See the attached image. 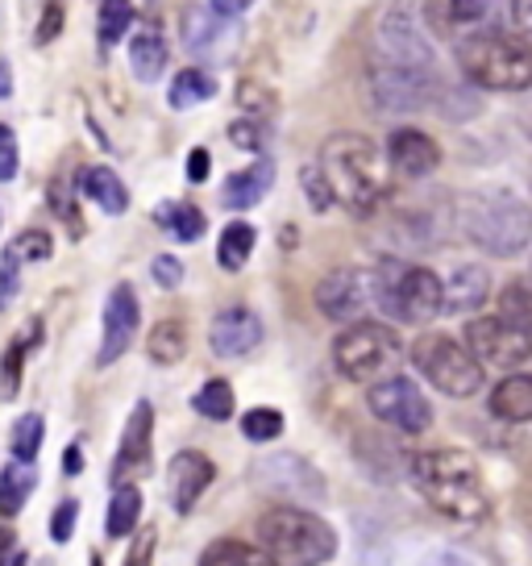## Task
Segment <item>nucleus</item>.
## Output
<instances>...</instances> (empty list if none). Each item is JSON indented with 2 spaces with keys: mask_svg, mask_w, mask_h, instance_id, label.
<instances>
[{
  "mask_svg": "<svg viewBox=\"0 0 532 566\" xmlns=\"http://www.w3.org/2000/svg\"><path fill=\"white\" fill-rule=\"evenodd\" d=\"M412 483L421 488L437 513L454 521H482L487 516V488H482L479 462L466 450H428L412 462Z\"/></svg>",
  "mask_w": 532,
  "mask_h": 566,
  "instance_id": "nucleus-1",
  "label": "nucleus"
},
{
  "mask_svg": "<svg viewBox=\"0 0 532 566\" xmlns=\"http://www.w3.org/2000/svg\"><path fill=\"white\" fill-rule=\"evenodd\" d=\"M320 171L329 179V188L341 205H350L354 212L374 209L387 196V163L379 155V146L371 138L358 134H338L320 146Z\"/></svg>",
  "mask_w": 532,
  "mask_h": 566,
  "instance_id": "nucleus-2",
  "label": "nucleus"
},
{
  "mask_svg": "<svg viewBox=\"0 0 532 566\" xmlns=\"http://www.w3.org/2000/svg\"><path fill=\"white\" fill-rule=\"evenodd\" d=\"M461 233L487 254H515L532 238V209L515 192H470L458 209Z\"/></svg>",
  "mask_w": 532,
  "mask_h": 566,
  "instance_id": "nucleus-3",
  "label": "nucleus"
},
{
  "mask_svg": "<svg viewBox=\"0 0 532 566\" xmlns=\"http://www.w3.org/2000/svg\"><path fill=\"white\" fill-rule=\"evenodd\" d=\"M461 75L491 92L532 88V42L520 34H470L458 46Z\"/></svg>",
  "mask_w": 532,
  "mask_h": 566,
  "instance_id": "nucleus-4",
  "label": "nucleus"
},
{
  "mask_svg": "<svg viewBox=\"0 0 532 566\" xmlns=\"http://www.w3.org/2000/svg\"><path fill=\"white\" fill-rule=\"evenodd\" d=\"M258 542L279 566H324L338 554V533L308 509H270L258 516Z\"/></svg>",
  "mask_w": 532,
  "mask_h": 566,
  "instance_id": "nucleus-5",
  "label": "nucleus"
},
{
  "mask_svg": "<svg viewBox=\"0 0 532 566\" xmlns=\"http://www.w3.org/2000/svg\"><path fill=\"white\" fill-rule=\"evenodd\" d=\"M374 304L395 321L408 325H425L445 308V283L428 271V266H400L387 263L371 271Z\"/></svg>",
  "mask_w": 532,
  "mask_h": 566,
  "instance_id": "nucleus-6",
  "label": "nucleus"
},
{
  "mask_svg": "<svg viewBox=\"0 0 532 566\" xmlns=\"http://www.w3.org/2000/svg\"><path fill=\"white\" fill-rule=\"evenodd\" d=\"M395 358H400V337L379 321H354L333 342V363L350 384H374L395 367Z\"/></svg>",
  "mask_w": 532,
  "mask_h": 566,
  "instance_id": "nucleus-7",
  "label": "nucleus"
},
{
  "mask_svg": "<svg viewBox=\"0 0 532 566\" xmlns=\"http://www.w3.org/2000/svg\"><path fill=\"white\" fill-rule=\"evenodd\" d=\"M412 363L445 396H475L482 388V367L461 342L445 334H421L412 342Z\"/></svg>",
  "mask_w": 532,
  "mask_h": 566,
  "instance_id": "nucleus-8",
  "label": "nucleus"
},
{
  "mask_svg": "<svg viewBox=\"0 0 532 566\" xmlns=\"http://www.w3.org/2000/svg\"><path fill=\"white\" fill-rule=\"evenodd\" d=\"M249 4H188L183 9V46L192 59H230L237 46V18Z\"/></svg>",
  "mask_w": 532,
  "mask_h": 566,
  "instance_id": "nucleus-9",
  "label": "nucleus"
},
{
  "mask_svg": "<svg viewBox=\"0 0 532 566\" xmlns=\"http://www.w3.org/2000/svg\"><path fill=\"white\" fill-rule=\"evenodd\" d=\"M249 479L266 488L270 495H284L291 500L287 509H304V504H320L329 488H324V475L308 459H296V454H275L266 462H254Z\"/></svg>",
  "mask_w": 532,
  "mask_h": 566,
  "instance_id": "nucleus-10",
  "label": "nucleus"
},
{
  "mask_svg": "<svg viewBox=\"0 0 532 566\" xmlns=\"http://www.w3.org/2000/svg\"><path fill=\"white\" fill-rule=\"evenodd\" d=\"M371 412L383 424L400 429V433H425L433 424V405L425 400V391L416 388L404 375H391V379H379L366 396Z\"/></svg>",
  "mask_w": 532,
  "mask_h": 566,
  "instance_id": "nucleus-11",
  "label": "nucleus"
},
{
  "mask_svg": "<svg viewBox=\"0 0 532 566\" xmlns=\"http://www.w3.org/2000/svg\"><path fill=\"white\" fill-rule=\"evenodd\" d=\"M466 350L475 354L479 367H520L532 354V337L499 317H482L466 325Z\"/></svg>",
  "mask_w": 532,
  "mask_h": 566,
  "instance_id": "nucleus-12",
  "label": "nucleus"
},
{
  "mask_svg": "<svg viewBox=\"0 0 532 566\" xmlns=\"http://www.w3.org/2000/svg\"><path fill=\"white\" fill-rule=\"evenodd\" d=\"M150 459H155V408L150 400H138L129 421H125L121 446H117V459H113V488H125L134 479H142L150 471Z\"/></svg>",
  "mask_w": 532,
  "mask_h": 566,
  "instance_id": "nucleus-13",
  "label": "nucleus"
},
{
  "mask_svg": "<svg viewBox=\"0 0 532 566\" xmlns=\"http://www.w3.org/2000/svg\"><path fill=\"white\" fill-rule=\"evenodd\" d=\"M371 301H374V287L366 271L341 266V271H329V275L317 283V308L329 321H350V325H354V321L366 313Z\"/></svg>",
  "mask_w": 532,
  "mask_h": 566,
  "instance_id": "nucleus-14",
  "label": "nucleus"
},
{
  "mask_svg": "<svg viewBox=\"0 0 532 566\" xmlns=\"http://www.w3.org/2000/svg\"><path fill=\"white\" fill-rule=\"evenodd\" d=\"M138 321H142V308H138V296L129 283H117L105 301V334H100V354H96V367H113L129 346H134V334H138Z\"/></svg>",
  "mask_w": 532,
  "mask_h": 566,
  "instance_id": "nucleus-15",
  "label": "nucleus"
},
{
  "mask_svg": "<svg viewBox=\"0 0 532 566\" xmlns=\"http://www.w3.org/2000/svg\"><path fill=\"white\" fill-rule=\"evenodd\" d=\"M216 479V467L209 454L200 450H179L171 467H167V495H171V509L175 513H192L200 504V495L209 492V483Z\"/></svg>",
  "mask_w": 532,
  "mask_h": 566,
  "instance_id": "nucleus-16",
  "label": "nucleus"
},
{
  "mask_svg": "<svg viewBox=\"0 0 532 566\" xmlns=\"http://www.w3.org/2000/svg\"><path fill=\"white\" fill-rule=\"evenodd\" d=\"M379 46H383V54L391 59L387 67L421 71L428 63V42L408 21V13H395V9H391L387 21L379 25Z\"/></svg>",
  "mask_w": 532,
  "mask_h": 566,
  "instance_id": "nucleus-17",
  "label": "nucleus"
},
{
  "mask_svg": "<svg viewBox=\"0 0 532 566\" xmlns=\"http://www.w3.org/2000/svg\"><path fill=\"white\" fill-rule=\"evenodd\" d=\"M209 342L221 358H242V354L263 346V321L249 308H225L209 329Z\"/></svg>",
  "mask_w": 532,
  "mask_h": 566,
  "instance_id": "nucleus-18",
  "label": "nucleus"
},
{
  "mask_svg": "<svg viewBox=\"0 0 532 566\" xmlns=\"http://www.w3.org/2000/svg\"><path fill=\"white\" fill-rule=\"evenodd\" d=\"M371 92L379 108H421L428 96V80L425 71H408V67H379L371 75Z\"/></svg>",
  "mask_w": 532,
  "mask_h": 566,
  "instance_id": "nucleus-19",
  "label": "nucleus"
},
{
  "mask_svg": "<svg viewBox=\"0 0 532 566\" xmlns=\"http://www.w3.org/2000/svg\"><path fill=\"white\" fill-rule=\"evenodd\" d=\"M387 159L400 176L421 179V176H428V171H437L441 146L428 138V134H421V129H395L387 138Z\"/></svg>",
  "mask_w": 532,
  "mask_h": 566,
  "instance_id": "nucleus-20",
  "label": "nucleus"
},
{
  "mask_svg": "<svg viewBox=\"0 0 532 566\" xmlns=\"http://www.w3.org/2000/svg\"><path fill=\"white\" fill-rule=\"evenodd\" d=\"M275 188V163L270 159H258L249 163L246 171H233L225 179V209H254V205H263V196Z\"/></svg>",
  "mask_w": 532,
  "mask_h": 566,
  "instance_id": "nucleus-21",
  "label": "nucleus"
},
{
  "mask_svg": "<svg viewBox=\"0 0 532 566\" xmlns=\"http://www.w3.org/2000/svg\"><path fill=\"white\" fill-rule=\"evenodd\" d=\"M38 342H42V321H30L25 325V334L13 337L9 346H4V358H0V400H13L21 388V371H25V354L34 350Z\"/></svg>",
  "mask_w": 532,
  "mask_h": 566,
  "instance_id": "nucleus-22",
  "label": "nucleus"
},
{
  "mask_svg": "<svg viewBox=\"0 0 532 566\" xmlns=\"http://www.w3.org/2000/svg\"><path fill=\"white\" fill-rule=\"evenodd\" d=\"M487 296H491V280H487L482 266H461V271H454V280L445 283V308L449 313H475Z\"/></svg>",
  "mask_w": 532,
  "mask_h": 566,
  "instance_id": "nucleus-23",
  "label": "nucleus"
},
{
  "mask_svg": "<svg viewBox=\"0 0 532 566\" xmlns=\"http://www.w3.org/2000/svg\"><path fill=\"white\" fill-rule=\"evenodd\" d=\"M491 412H496L499 421H512V424L532 421V375H508L491 391Z\"/></svg>",
  "mask_w": 532,
  "mask_h": 566,
  "instance_id": "nucleus-24",
  "label": "nucleus"
},
{
  "mask_svg": "<svg viewBox=\"0 0 532 566\" xmlns=\"http://www.w3.org/2000/svg\"><path fill=\"white\" fill-rule=\"evenodd\" d=\"M129 71L142 84H155L162 71H167V42H162L159 30L134 34V42H129Z\"/></svg>",
  "mask_w": 532,
  "mask_h": 566,
  "instance_id": "nucleus-25",
  "label": "nucleus"
},
{
  "mask_svg": "<svg viewBox=\"0 0 532 566\" xmlns=\"http://www.w3.org/2000/svg\"><path fill=\"white\" fill-rule=\"evenodd\" d=\"M79 188H84V196H88L92 205H100V209L113 212V217H121V212L129 209V188H125L121 179H117V171H108V167H88L84 179H79Z\"/></svg>",
  "mask_w": 532,
  "mask_h": 566,
  "instance_id": "nucleus-26",
  "label": "nucleus"
},
{
  "mask_svg": "<svg viewBox=\"0 0 532 566\" xmlns=\"http://www.w3.org/2000/svg\"><path fill=\"white\" fill-rule=\"evenodd\" d=\"M38 488V471L25 462H9L0 471V516H18Z\"/></svg>",
  "mask_w": 532,
  "mask_h": 566,
  "instance_id": "nucleus-27",
  "label": "nucleus"
},
{
  "mask_svg": "<svg viewBox=\"0 0 532 566\" xmlns=\"http://www.w3.org/2000/svg\"><path fill=\"white\" fill-rule=\"evenodd\" d=\"M213 96H216V80L204 67H183L175 80H171V92H167L171 108H179V113L204 105V101H213Z\"/></svg>",
  "mask_w": 532,
  "mask_h": 566,
  "instance_id": "nucleus-28",
  "label": "nucleus"
},
{
  "mask_svg": "<svg viewBox=\"0 0 532 566\" xmlns=\"http://www.w3.org/2000/svg\"><path fill=\"white\" fill-rule=\"evenodd\" d=\"M138 516H142V492L134 483H125L113 492L108 500V516H105V533L108 537H129L138 530Z\"/></svg>",
  "mask_w": 532,
  "mask_h": 566,
  "instance_id": "nucleus-29",
  "label": "nucleus"
},
{
  "mask_svg": "<svg viewBox=\"0 0 532 566\" xmlns=\"http://www.w3.org/2000/svg\"><path fill=\"white\" fill-rule=\"evenodd\" d=\"M155 221H159L175 242H200V238H204V212L195 209V205H183V200L159 205V209H155Z\"/></svg>",
  "mask_w": 532,
  "mask_h": 566,
  "instance_id": "nucleus-30",
  "label": "nucleus"
},
{
  "mask_svg": "<svg viewBox=\"0 0 532 566\" xmlns=\"http://www.w3.org/2000/svg\"><path fill=\"white\" fill-rule=\"evenodd\" d=\"M249 254H254V226L249 221H230L221 242H216V263L225 271H242L249 263Z\"/></svg>",
  "mask_w": 532,
  "mask_h": 566,
  "instance_id": "nucleus-31",
  "label": "nucleus"
},
{
  "mask_svg": "<svg viewBox=\"0 0 532 566\" xmlns=\"http://www.w3.org/2000/svg\"><path fill=\"white\" fill-rule=\"evenodd\" d=\"M146 350H150V358L159 367H171V363H179L188 354V329L179 321H159L150 329V337H146Z\"/></svg>",
  "mask_w": 532,
  "mask_h": 566,
  "instance_id": "nucleus-32",
  "label": "nucleus"
},
{
  "mask_svg": "<svg viewBox=\"0 0 532 566\" xmlns=\"http://www.w3.org/2000/svg\"><path fill=\"white\" fill-rule=\"evenodd\" d=\"M200 566H279L266 549H254L246 546V542H213V546L204 549V558H200Z\"/></svg>",
  "mask_w": 532,
  "mask_h": 566,
  "instance_id": "nucleus-33",
  "label": "nucleus"
},
{
  "mask_svg": "<svg viewBox=\"0 0 532 566\" xmlns=\"http://www.w3.org/2000/svg\"><path fill=\"white\" fill-rule=\"evenodd\" d=\"M42 438H46V421H42V412H25L18 417L13 424V433H9V450H13V462H30L38 459V450H42Z\"/></svg>",
  "mask_w": 532,
  "mask_h": 566,
  "instance_id": "nucleus-34",
  "label": "nucleus"
},
{
  "mask_svg": "<svg viewBox=\"0 0 532 566\" xmlns=\"http://www.w3.org/2000/svg\"><path fill=\"white\" fill-rule=\"evenodd\" d=\"M499 321L532 337V292L524 283H512L499 292Z\"/></svg>",
  "mask_w": 532,
  "mask_h": 566,
  "instance_id": "nucleus-35",
  "label": "nucleus"
},
{
  "mask_svg": "<svg viewBox=\"0 0 532 566\" xmlns=\"http://www.w3.org/2000/svg\"><path fill=\"white\" fill-rule=\"evenodd\" d=\"M192 408L209 421H230L233 417V388L225 379H209L204 388L192 396Z\"/></svg>",
  "mask_w": 532,
  "mask_h": 566,
  "instance_id": "nucleus-36",
  "label": "nucleus"
},
{
  "mask_svg": "<svg viewBox=\"0 0 532 566\" xmlns=\"http://www.w3.org/2000/svg\"><path fill=\"white\" fill-rule=\"evenodd\" d=\"M242 433H246V442H275L284 433V412L279 408H249L242 417Z\"/></svg>",
  "mask_w": 532,
  "mask_h": 566,
  "instance_id": "nucleus-37",
  "label": "nucleus"
},
{
  "mask_svg": "<svg viewBox=\"0 0 532 566\" xmlns=\"http://www.w3.org/2000/svg\"><path fill=\"white\" fill-rule=\"evenodd\" d=\"M96 25H100V42L113 46V42H121V38L129 34L134 9H129V4H117V0H108V4H100V13H96Z\"/></svg>",
  "mask_w": 532,
  "mask_h": 566,
  "instance_id": "nucleus-38",
  "label": "nucleus"
},
{
  "mask_svg": "<svg viewBox=\"0 0 532 566\" xmlns=\"http://www.w3.org/2000/svg\"><path fill=\"white\" fill-rule=\"evenodd\" d=\"M9 254H13L18 263H46V259L54 254L51 233H46V230H25V233H18V242L9 247Z\"/></svg>",
  "mask_w": 532,
  "mask_h": 566,
  "instance_id": "nucleus-39",
  "label": "nucleus"
},
{
  "mask_svg": "<svg viewBox=\"0 0 532 566\" xmlns=\"http://www.w3.org/2000/svg\"><path fill=\"white\" fill-rule=\"evenodd\" d=\"M18 167H21L18 138H13V129H9V125H0V184L18 179Z\"/></svg>",
  "mask_w": 532,
  "mask_h": 566,
  "instance_id": "nucleus-40",
  "label": "nucleus"
},
{
  "mask_svg": "<svg viewBox=\"0 0 532 566\" xmlns=\"http://www.w3.org/2000/svg\"><path fill=\"white\" fill-rule=\"evenodd\" d=\"M75 516H79V504H75V500H63V504L54 509V516H51V537L58 542V546H63V542H72Z\"/></svg>",
  "mask_w": 532,
  "mask_h": 566,
  "instance_id": "nucleus-41",
  "label": "nucleus"
},
{
  "mask_svg": "<svg viewBox=\"0 0 532 566\" xmlns=\"http://www.w3.org/2000/svg\"><path fill=\"white\" fill-rule=\"evenodd\" d=\"M304 184H308V196H312V209H317V212H324L329 205H333V200H338L320 167H308V171H304Z\"/></svg>",
  "mask_w": 532,
  "mask_h": 566,
  "instance_id": "nucleus-42",
  "label": "nucleus"
},
{
  "mask_svg": "<svg viewBox=\"0 0 532 566\" xmlns=\"http://www.w3.org/2000/svg\"><path fill=\"white\" fill-rule=\"evenodd\" d=\"M63 18H67L63 4H46L42 9V21H38V34H34L38 46H46V42H54V38L63 34Z\"/></svg>",
  "mask_w": 532,
  "mask_h": 566,
  "instance_id": "nucleus-43",
  "label": "nucleus"
},
{
  "mask_svg": "<svg viewBox=\"0 0 532 566\" xmlns=\"http://www.w3.org/2000/svg\"><path fill=\"white\" fill-rule=\"evenodd\" d=\"M18 287H21V263L13 259V254H4V263H0V308L13 304Z\"/></svg>",
  "mask_w": 532,
  "mask_h": 566,
  "instance_id": "nucleus-44",
  "label": "nucleus"
},
{
  "mask_svg": "<svg viewBox=\"0 0 532 566\" xmlns=\"http://www.w3.org/2000/svg\"><path fill=\"white\" fill-rule=\"evenodd\" d=\"M150 275L159 287H179L183 283V263H179L175 254H159L155 263H150Z\"/></svg>",
  "mask_w": 532,
  "mask_h": 566,
  "instance_id": "nucleus-45",
  "label": "nucleus"
},
{
  "mask_svg": "<svg viewBox=\"0 0 532 566\" xmlns=\"http://www.w3.org/2000/svg\"><path fill=\"white\" fill-rule=\"evenodd\" d=\"M230 142L233 146H242V150H258V146H266V129L263 125H254V122H233Z\"/></svg>",
  "mask_w": 532,
  "mask_h": 566,
  "instance_id": "nucleus-46",
  "label": "nucleus"
},
{
  "mask_svg": "<svg viewBox=\"0 0 532 566\" xmlns=\"http://www.w3.org/2000/svg\"><path fill=\"white\" fill-rule=\"evenodd\" d=\"M155 546H159L155 530H142L138 537H134V546H129V558H125V566H155Z\"/></svg>",
  "mask_w": 532,
  "mask_h": 566,
  "instance_id": "nucleus-47",
  "label": "nucleus"
},
{
  "mask_svg": "<svg viewBox=\"0 0 532 566\" xmlns=\"http://www.w3.org/2000/svg\"><path fill=\"white\" fill-rule=\"evenodd\" d=\"M491 13V4H437L428 9V18H449V21H479Z\"/></svg>",
  "mask_w": 532,
  "mask_h": 566,
  "instance_id": "nucleus-48",
  "label": "nucleus"
},
{
  "mask_svg": "<svg viewBox=\"0 0 532 566\" xmlns=\"http://www.w3.org/2000/svg\"><path fill=\"white\" fill-rule=\"evenodd\" d=\"M209 150H204V146H195L192 155H188V179H192V184H204V179H209V171H213V167H209Z\"/></svg>",
  "mask_w": 532,
  "mask_h": 566,
  "instance_id": "nucleus-49",
  "label": "nucleus"
},
{
  "mask_svg": "<svg viewBox=\"0 0 532 566\" xmlns=\"http://www.w3.org/2000/svg\"><path fill=\"white\" fill-rule=\"evenodd\" d=\"M79 471H84V450H79V442H72L63 454V475H79Z\"/></svg>",
  "mask_w": 532,
  "mask_h": 566,
  "instance_id": "nucleus-50",
  "label": "nucleus"
},
{
  "mask_svg": "<svg viewBox=\"0 0 532 566\" xmlns=\"http://www.w3.org/2000/svg\"><path fill=\"white\" fill-rule=\"evenodd\" d=\"M13 554H18V533H13V530H0V566L13 563Z\"/></svg>",
  "mask_w": 532,
  "mask_h": 566,
  "instance_id": "nucleus-51",
  "label": "nucleus"
},
{
  "mask_svg": "<svg viewBox=\"0 0 532 566\" xmlns=\"http://www.w3.org/2000/svg\"><path fill=\"white\" fill-rule=\"evenodd\" d=\"M425 566H470L461 554H454V549H437V554H428Z\"/></svg>",
  "mask_w": 532,
  "mask_h": 566,
  "instance_id": "nucleus-52",
  "label": "nucleus"
},
{
  "mask_svg": "<svg viewBox=\"0 0 532 566\" xmlns=\"http://www.w3.org/2000/svg\"><path fill=\"white\" fill-rule=\"evenodd\" d=\"M9 96H13V80H9V63L0 54V101H9Z\"/></svg>",
  "mask_w": 532,
  "mask_h": 566,
  "instance_id": "nucleus-53",
  "label": "nucleus"
},
{
  "mask_svg": "<svg viewBox=\"0 0 532 566\" xmlns=\"http://www.w3.org/2000/svg\"><path fill=\"white\" fill-rule=\"evenodd\" d=\"M30 563H34V558H30L25 549H18V554H13V563H9V566H30Z\"/></svg>",
  "mask_w": 532,
  "mask_h": 566,
  "instance_id": "nucleus-54",
  "label": "nucleus"
},
{
  "mask_svg": "<svg viewBox=\"0 0 532 566\" xmlns=\"http://www.w3.org/2000/svg\"><path fill=\"white\" fill-rule=\"evenodd\" d=\"M88 566H105V563H100V554H92V558H88Z\"/></svg>",
  "mask_w": 532,
  "mask_h": 566,
  "instance_id": "nucleus-55",
  "label": "nucleus"
},
{
  "mask_svg": "<svg viewBox=\"0 0 532 566\" xmlns=\"http://www.w3.org/2000/svg\"><path fill=\"white\" fill-rule=\"evenodd\" d=\"M34 566H51V563H34Z\"/></svg>",
  "mask_w": 532,
  "mask_h": 566,
  "instance_id": "nucleus-56",
  "label": "nucleus"
}]
</instances>
